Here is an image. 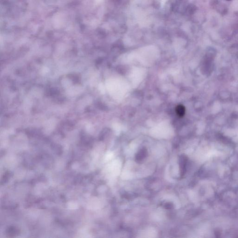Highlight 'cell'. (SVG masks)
Instances as JSON below:
<instances>
[{"label":"cell","mask_w":238,"mask_h":238,"mask_svg":"<svg viewBox=\"0 0 238 238\" xmlns=\"http://www.w3.org/2000/svg\"><path fill=\"white\" fill-rule=\"evenodd\" d=\"M148 151L146 149L143 148L137 153L136 156V160L138 163L142 162L146 157Z\"/></svg>","instance_id":"obj_1"},{"label":"cell","mask_w":238,"mask_h":238,"mask_svg":"<svg viewBox=\"0 0 238 238\" xmlns=\"http://www.w3.org/2000/svg\"><path fill=\"white\" fill-rule=\"evenodd\" d=\"M186 159L184 156H181L179 160V166H180L181 174L183 175L185 171Z\"/></svg>","instance_id":"obj_2"},{"label":"cell","mask_w":238,"mask_h":238,"mask_svg":"<svg viewBox=\"0 0 238 238\" xmlns=\"http://www.w3.org/2000/svg\"><path fill=\"white\" fill-rule=\"evenodd\" d=\"M164 207L165 209H171L173 207V205L171 203H169V202H167V203H166L164 205Z\"/></svg>","instance_id":"obj_4"},{"label":"cell","mask_w":238,"mask_h":238,"mask_svg":"<svg viewBox=\"0 0 238 238\" xmlns=\"http://www.w3.org/2000/svg\"><path fill=\"white\" fill-rule=\"evenodd\" d=\"M226 1H232V0H226Z\"/></svg>","instance_id":"obj_5"},{"label":"cell","mask_w":238,"mask_h":238,"mask_svg":"<svg viewBox=\"0 0 238 238\" xmlns=\"http://www.w3.org/2000/svg\"><path fill=\"white\" fill-rule=\"evenodd\" d=\"M176 111V113L180 117H182L184 115L185 109L183 105H179L177 107Z\"/></svg>","instance_id":"obj_3"}]
</instances>
